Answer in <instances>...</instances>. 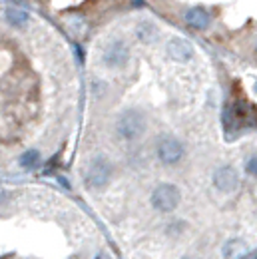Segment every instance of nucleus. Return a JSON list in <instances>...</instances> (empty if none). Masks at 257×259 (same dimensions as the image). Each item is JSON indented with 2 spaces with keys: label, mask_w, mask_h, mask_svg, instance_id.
I'll return each mask as SVG.
<instances>
[{
  "label": "nucleus",
  "mask_w": 257,
  "mask_h": 259,
  "mask_svg": "<svg viewBox=\"0 0 257 259\" xmlns=\"http://www.w3.org/2000/svg\"><path fill=\"white\" fill-rule=\"evenodd\" d=\"M156 154H158V160L163 165H176V163L182 162V158H184V146H182V142L178 138L163 136V138L158 140Z\"/></svg>",
  "instance_id": "4"
},
{
  "label": "nucleus",
  "mask_w": 257,
  "mask_h": 259,
  "mask_svg": "<svg viewBox=\"0 0 257 259\" xmlns=\"http://www.w3.org/2000/svg\"><path fill=\"white\" fill-rule=\"evenodd\" d=\"M213 188L220 194H233L239 188V176L231 165H222L213 171Z\"/></svg>",
  "instance_id": "6"
},
{
  "label": "nucleus",
  "mask_w": 257,
  "mask_h": 259,
  "mask_svg": "<svg viewBox=\"0 0 257 259\" xmlns=\"http://www.w3.org/2000/svg\"><path fill=\"white\" fill-rule=\"evenodd\" d=\"M6 18H8V22H10L12 26H16V28H20V26H24V24L28 22V14H26L24 10H20V8H8V10H6Z\"/></svg>",
  "instance_id": "8"
},
{
  "label": "nucleus",
  "mask_w": 257,
  "mask_h": 259,
  "mask_svg": "<svg viewBox=\"0 0 257 259\" xmlns=\"http://www.w3.org/2000/svg\"><path fill=\"white\" fill-rule=\"evenodd\" d=\"M38 152H26L24 156H22V165H26V167H34L36 163H38Z\"/></svg>",
  "instance_id": "13"
},
{
  "label": "nucleus",
  "mask_w": 257,
  "mask_h": 259,
  "mask_svg": "<svg viewBox=\"0 0 257 259\" xmlns=\"http://www.w3.org/2000/svg\"><path fill=\"white\" fill-rule=\"evenodd\" d=\"M100 60L108 68H122L130 60V46L122 40H112L110 44L104 46Z\"/></svg>",
  "instance_id": "5"
},
{
  "label": "nucleus",
  "mask_w": 257,
  "mask_h": 259,
  "mask_svg": "<svg viewBox=\"0 0 257 259\" xmlns=\"http://www.w3.org/2000/svg\"><path fill=\"white\" fill-rule=\"evenodd\" d=\"M245 171H247L251 178H257V154L247 158V162H245Z\"/></svg>",
  "instance_id": "12"
},
{
  "label": "nucleus",
  "mask_w": 257,
  "mask_h": 259,
  "mask_svg": "<svg viewBox=\"0 0 257 259\" xmlns=\"http://www.w3.org/2000/svg\"><path fill=\"white\" fill-rule=\"evenodd\" d=\"M188 22L193 24V26H197V28H205L209 24V16L201 8H192L188 12Z\"/></svg>",
  "instance_id": "9"
},
{
  "label": "nucleus",
  "mask_w": 257,
  "mask_h": 259,
  "mask_svg": "<svg viewBox=\"0 0 257 259\" xmlns=\"http://www.w3.org/2000/svg\"><path fill=\"white\" fill-rule=\"evenodd\" d=\"M182 201V192L176 184H169V182H163L160 184L152 195H150V203L152 207L158 211V213H172L178 209Z\"/></svg>",
  "instance_id": "2"
},
{
  "label": "nucleus",
  "mask_w": 257,
  "mask_h": 259,
  "mask_svg": "<svg viewBox=\"0 0 257 259\" xmlns=\"http://www.w3.org/2000/svg\"><path fill=\"white\" fill-rule=\"evenodd\" d=\"M167 54L178 62H190L193 58V48L190 42H186L182 38H176L167 44Z\"/></svg>",
  "instance_id": "7"
},
{
  "label": "nucleus",
  "mask_w": 257,
  "mask_h": 259,
  "mask_svg": "<svg viewBox=\"0 0 257 259\" xmlns=\"http://www.w3.org/2000/svg\"><path fill=\"white\" fill-rule=\"evenodd\" d=\"M186 229H188L186 222H172L169 226L165 227V233H167L169 237H180V235H182Z\"/></svg>",
  "instance_id": "11"
},
{
  "label": "nucleus",
  "mask_w": 257,
  "mask_h": 259,
  "mask_svg": "<svg viewBox=\"0 0 257 259\" xmlns=\"http://www.w3.org/2000/svg\"><path fill=\"white\" fill-rule=\"evenodd\" d=\"M114 176V167L112 163L108 162L106 158H96L88 163L86 167V174H84V180H86V186L90 190H102L110 184Z\"/></svg>",
  "instance_id": "3"
},
{
  "label": "nucleus",
  "mask_w": 257,
  "mask_h": 259,
  "mask_svg": "<svg viewBox=\"0 0 257 259\" xmlns=\"http://www.w3.org/2000/svg\"><path fill=\"white\" fill-rule=\"evenodd\" d=\"M245 251H247V247H245V243H243V241H239V239L229 241V243L224 247L225 257H229V259L239 257V255H241V253H245Z\"/></svg>",
  "instance_id": "10"
},
{
  "label": "nucleus",
  "mask_w": 257,
  "mask_h": 259,
  "mask_svg": "<svg viewBox=\"0 0 257 259\" xmlns=\"http://www.w3.org/2000/svg\"><path fill=\"white\" fill-rule=\"evenodd\" d=\"M94 259H112V257H110L106 251H98L96 255H94Z\"/></svg>",
  "instance_id": "14"
},
{
  "label": "nucleus",
  "mask_w": 257,
  "mask_h": 259,
  "mask_svg": "<svg viewBox=\"0 0 257 259\" xmlns=\"http://www.w3.org/2000/svg\"><path fill=\"white\" fill-rule=\"evenodd\" d=\"M146 128H148V120H146L144 112L138 108L126 110L116 120V134L126 142H134V140L142 138L146 134Z\"/></svg>",
  "instance_id": "1"
}]
</instances>
